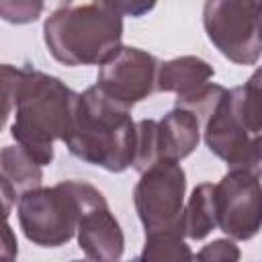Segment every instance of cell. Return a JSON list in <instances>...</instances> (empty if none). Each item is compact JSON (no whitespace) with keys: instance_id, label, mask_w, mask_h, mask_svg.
Returning <instances> with one entry per match:
<instances>
[{"instance_id":"6da1fadb","label":"cell","mask_w":262,"mask_h":262,"mask_svg":"<svg viewBox=\"0 0 262 262\" xmlns=\"http://www.w3.org/2000/svg\"><path fill=\"white\" fill-rule=\"evenodd\" d=\"M2 86L4 121L14 117L10 135L41 166H49L55 158L53 143L66 139L80 94L57 76L10 63L2 66Z\"/></svg>"},{"instance_id":"7a4b0ae2","label":"cell","mask_w":262,"mask_h":262,"mask_svg":"<svg viewBox=\"0 0 262 262\" xmlns=\"http://www.w3.org/2000/svg\"><path fill=\"white\" fill-rule=\"evenodd\" d=\"M135 137L137 123L131 119V108L111 100L94 84L80 94L63 143L78 160L119 174L133 166Z\"/></svg>"},{"instance_id":"3957f363","label":"cell","mask_w":262,"mask_h":262,"mask_svg":"<svg viewBox=\"0 0 262 262\" xmlns=\"http://www.w3.org/2000/svg\"><path fill=\"white\" fill-rule=\"evenodd\" d=\"M123 39V14L104 0L53 10L43 25L51 57L63 66H102Z\"/></svg>"},{"instance_id":"277c9868","label":"cell","mask_w":262,"mask_h":262,"mask_svg":"<svg viewBox=\"0 0 262 262\" xmlns=\"http://www.w3.org/2000/svg\"><path fill=\"white\" fill-rule=\"evenodd\" d=\"M96 186L84 180H61L55 186H37L18 199L16 215L25 237L41 248L66 246Z\"/></svg>"},{"instance_id":"5b68a950","label":"cell","mask_w":262,"mask_h":262,"mask_svg":"<svg viewBox=\"0 0 262 262\" xmlns=\"http://www.w3.org/2000/svg\"><path fill=\"white\" fill-rule=\"evenodd\" d=\"M203 27L223 57L254 66L262 55V0H205Z\"/></svg>"},{"instance_id":"8992f818","label":"cell","mask_w":262,"mask_h":262,"mask_svg":"<svg viewBox=\"0 0 262 262\" xmlns=\"http://www.w3.org/2000/svg\"><path fill=\"white\" fill-rule=\"evenodd\" d=\"M184 192L186 172L174 160H160L139 174L133 188V203L145 235L166 229H182Z\"/></svg>"},{"instance_id":"52a82bcc","label":"cell","mask_w":262,"mask_h":262,"mask_svg":"<svg viewBox=\"0 0 262 262\" xmlns=\"http://www.w3.org/2000/svg\"><path fill=\"white\" fill-rule=\"evenodd\" d=\"M203 123V137L211 154L223 160L227 168L248 170L262 178V133H252L242 123L231 90Z\"/></svg>"},{"instance_id":"ba28073f","label":"cell","mask_w":262,"mask_h":262,"mask_svg":"<svg viewBox=\"0 0 262 262\" xmlns=\"http://www.w3.org/2000/svg\"><path fill=\"white\" fill-rule=\"evenodd\" d=\"M217 227L237 242H248L262 229V182L260 176L229 168L215 184Z\"/></svg>"},{"instance_id":"9c48e42d","label":"cell","mask_w":262,"mask_h":262,"mask_svg":"<svg viewBox=\"0 0 262 262\" xmlns=\"http://www.w3.org/2000/svg\"><path fill=\"white\" fill-rule=\"evenodd\" d=\"M160 59L139 47L121 45L96 76V86L117 104L133 108L158 90Z\"/></svg>"},{"instance_id":"30bf717a","label":"cell","mask_w":262,"mask_h":262,"mask_svg":"<svg viewBox=\"0 0 262 262\" xmlns=\"http://www.w3.org/2000/svg\"><path fill=\"white\" fill-rule=\"evenodd\" d=\"M78 246L86 258L98 262H117L125 252V235L111 213L104 194L96 188V192L88 199L80 223H78Z\"/></svg>"},{"instance_id":"8fae6325","label":"cell","mask_w":262,"mask_h":262,"mask_svg":"<svg viewBox=\"0 0 262 262\" xmlns=\"http://www.w3.org/2000/svg\"><path fill=\"white\" fill-rule=\"evenodd\" d=\"M43 166L23 147L4 145L0 151V192L4 201V215H10L12 203H16L25 192L41 186Z\"/></svg>"},{"instance_id":"7c38bea8","label":"cell","mask_w":262,"mask_h":262,"mask_svg":"<svg viewBox=\"0 0 262 262\" xmlns=\"http://www.w3.org/2000/svg\"><path fill=\"white\" fill-rule=\"evenodd\" d=\"M162 160L180 162L188 158L201 139V119L182 106H174L158 121Z\"/></svg>"},{"instance_id":"4fadbf2b","label":"cell","mask_w":262,"mask_h":262,"mask_svg":"<svg viewBox=\"0 0 262 262\" xmlns=\"http://www.w3.org/2000/svg\"><path fill=\"white\" fill-rule=\"evenodd\" d=\"M215 70L209 61L196 55H180L160 63L158 70V90L174 92L176 100H184L199 92L211 82Z\"/></svg>"},{"instance_id":"5bb4252c","label":"cell","mask_w":262,"mask_h":262,"mask_svg":"<svg viewBox=\"0 0 262 262\" xmlns=\"http://www.w3.org/2000/svg\"><path fill=\"white\" fill-rule=\"evenodd\" d=\"M217 227L215 184L201 182L192 188L182 213V229L188 239H205Z\"/></svg>"},{"instance_id":"9a60e30c","label":"cell","mask_w":262,"mask_h":262,"mask_svg":"<svg viewBox=\"0 0 262 262\" xmlns=\"http://www.w3.org/2000/svg\"><path fill=\"white\" fill-rule=\"evenodd\" d=\"M237 115L252 133H262V66L254 70L244 86L231 90Z\"/></svg>"},{"instance_id":"2e32d148","label":"cell","mask_w":262,"mask_h":262,"mask_svg":"<svg viewBox=\"0 0 262 262\" xmlns=\"http://www.w3.org/2000/svg\"><path fill=\"white\" fill-rule=\"evenodd\" d=\"M184 231L182 229H166L145 235L143 250L139 254V260H192L194 254L184 244Z\"/></svg>"},{"instance_id":"e0dca14e","label":"cell","mask_w":262,"mask_h":262,"mask_svg":"<svg viewBox=\"0 0 262 262\" xmlns=\"http://www.w3.org/2000/svg\"><path fill=\"white\" fill-rule=\"evenodd\" d=\"M162 160L160 151V133H158V121L154 119H141L137 123V137H135V156H133V170L145 172L149 166Z\"/></svg>"},{"instance_id":"ac0fdd59","label":"cell","mask_w":262,"mask_h":262,"mask_svg":"<svg viewBox=\"0 0 262 262\" xmlns=\"http://www.w3.org/2000/svg\"><path fill=\"white\" fill-rule=\"evenodd\" d=\"M45 8V0H0V16L10 25L35 23Z\"/></svg>"},{"instance_id":"d6986e66","label":"cell","mask_w":262,"mask_h":262,"mask_svg":"<svg viewBox=\"0 0 262 262\" xmlns=\"http://www.w3.org/2000/svg\"><path fill=\"white\" fill-rule=\"evenodd\" d=\"M196 258L205 260V262H235L242 258V252L233 244L231 237L229 239H213L196 254Z\"/></svg>"},{"instance_id":"ffe728a7","label":"cell","mask_w":262,"mask_h":262,"mask_svg":"<svg viewBox=\"0 0 262 262\" xmlns=\"http://www.w3.org/2000/svg\"><path fill=\"white\" fill-rule=\"evenodd\" d=\"M104 2H108L111 6H115L121 14L139 18V16L151 12L158 0H104Z\"/></svg>"},{"instance_id":"44dd1931","label":"cell","mask_w":262,"mask_h":262,"mask_svg":"<svg viewBox=\"0 0 262 262\" xmlns=\"http://www.w3.org/2000/svg\"><path fill=\"white\" fill-rule=\"evenodd\" d=\"M16 252H18V250H16V239L12 237V229H10V225L6 223V225H4V248H2V256L10 260V258L16 256Z\"/></svg>"},{"instance_id":"7402d4cb","label":"cell","mask_w":262,"mask_h":262,"mask_svg":"<svg viewBox=\"0 0 262 262\" xmlns=\"http://www.w3.org/2000/svg\"><path fill=\"white\" fill-rule=\"evenodd\" d=\"M45 2H49V4H53L57 8H66V6H70L72 0H45Z\"/></svg>"}]
</instances>
